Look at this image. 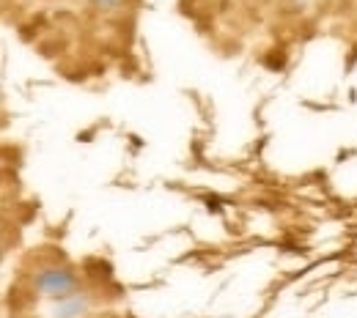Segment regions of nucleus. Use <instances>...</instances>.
<instances>
[{
  "mask_svg": "<svg viewBox=\"0 0 357 318\" xmlns=\"http://www.w3.org/2000/svg\"><path fill=\"white\" fill-rule=\"evenodd\" d=\"M80 283H83V277L77 272V267L63 258L42 261L31 272V288L45 302H58L63 296H72L75 291H80Z\"/></svg>",
  "mask_w": 357,
  "mask_h": 318,
  "instance_id": "f257e3e1",
  "label": "nucleus"
},
{
  "mask_svg": "<svg viewBox=\"0 0 357 318\" xmlns=\"http://www.w3.org/2000/svg\"><path fill=\"white\" fill-rule=\"evenodd\" d=\"M50 305H52V318H83L91 310V294L80 288L72 296H63Z\"/></svg>",
  "mask_w": 357,
  "mask_h": 318,
  "instance_id": "f03ea898",
  "label": "nucleus"
},
{
  "mask_svg": "<svg viewBox=\"0 0 357 318\" xmlns=\"http://www.w3.org/2000/svg\"><path fill=\"white\" fill-rule=\"evenodd\" d=\"M96 8H105V11H110V8H119V6H124L127 0H91Z\"/></svg>",
  "mask_w": 357,
  "mask_h": 318,
  "instance_id": "7ed1b4c3",
  "label": "nucleus"
}]
</instances>
